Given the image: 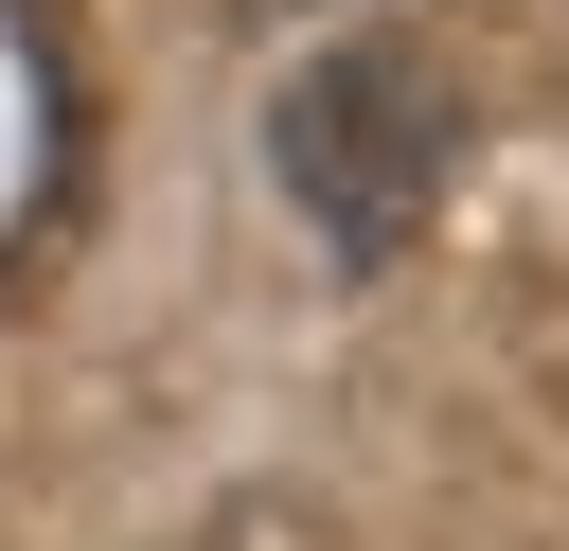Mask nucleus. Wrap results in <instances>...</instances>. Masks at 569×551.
<instances>
[{"instance_id": "obj_1", "label": "nucleus", "mask_w": 569, "mask_h": 551, "mask_svg": "<svg viewBox=\"0 0 569 551\" xmlns=\"http://www.w3.org/2000/svg\"><path fill=\"white\" fill-rule=\"evenodd\" d=\"M267 160H284V196H302V231H320L338 267H391V249L427 231L445 160H462V89H445L427 36H338V53L284 71Z\"/></svg>"}]
</instances>
